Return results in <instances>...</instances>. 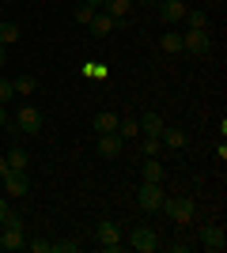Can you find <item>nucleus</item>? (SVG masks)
Instances as JSON below:
<instances>
[{
    "label": "nucleus",
    "instance_id": "obj_11",
    "mask_svg": "<svg viewBox=\"0 0 227 253\" xmlns=\"http://www.w3.org/2000/svg\"><path fill=\"white\" fill-rule=\"evenodd\" d=\"M87 27H91V34H98V38H102V34H110L114 27H118V19H114V15H106V11H95Z\"/></svg>",
    "mask_w": 227,
    "mask_h": 253
},
{
    "label": "nucleus",
    "instance_id": "obj_20",
    "mask_svg": "<svg viewBox=\"0 0 227 253\" xmlns=\"http://www.w3.org/2000/svg\"><path fill=\"white\" fill-rule=\"evenodd\" d=\"M182 19L185 23H189V31H205V27H208V15H205V11H189V8H185V15H182Z\"/></svg>",
    "mask_w": 227,
    "mask_h": 253
},
{
    "label": "nucleus",
    "instance_id": "obj_1",
    "mask_svg": "<svg viewBox=\"0 0 227 253\" xmlns=\"http://www.w3.org/2000/svg\"><path fill=\"white\" fill-rule=\"evenodd\" d=\"M163 201H167V197H163V185H159V181H144L140 193H136V204H140L144 211H159Z\"/></svg>",
    "mask_w": 227,
    "mask_h": 253
},
{
    "label": "nucleus",
    "instance_id": "obj_7",
    "mask_svg": "<svg viewBox=\"0 0 227 253\" xmlns=\"http://www.w3.org/2000/svg\"><path fill=\"white\" fill-rule=\"evenodd\" d=\"M15 128H19V132H38V128H42V114H38L34 106H23L19 114H15Z\"/></svg>",
    "mask_w": 227,
    "mask_h": 253
},
{
    "label": "nucleus",
    "instance_id": "obj_25",
    "mask_svg": "<svg viewBox=\"0 0 227 253\" xmlns=\"http://www.w3.org/2000/svg\"><path fill=\"white\" fill-rule=\"evenodd\" d=\"M80 246L76 242H49V253H76Z\"/></svg>",
    "mask_w": 227,
    "mask_h": 253
},
{
    "label": "nucleus",
    "instance_id": "obj_23",
    "mask_svg": "<svg viewBox=\"0 0 227 253\" xmlns=\"http://www.w3.org/2000/svg\"><path fill=\"white\" fill-rule=\"evenodd\" d=\"M118 136H121V140L140 136V121H118Z\"/></svg>",
    "mask_w": 227,
    "mask_h": 253
},
{
    "label": "nucleus",
    "instance_id": "obj_36",
    "mask_svg": "<svg viewBox=\"0 0 227 253\" xmlns=\"http://www.w3.org/2000/svg\"><path fill=\"white\" fill-rule=\"evenodd\" d=\"M182 4H185V0H182Z\"/></svg>",
    "mask_w": 227,
    "mask_h": 253
},
{
    "label": "nucleus",
    "instance_id": "obj_30",
    "mask_svg": "<svg viewBox=\"0 0 227 253\" xmlns=\"http://www.w3.org/2000/svg\"><path fill=\"white\" fill-rule=\"evenodd\" d=\"M4 215H8V201H0V227H4Z\"/></svg>",
    "mask_w": 227,
    "mask_h": 253
},
{
    "label": "nucleus",
    "instance_id": "obj_22",
    "mask_svg": "<svg viewBox=\"0 0 227 253\" xmlns=\"http://www.w3.org/2000/svg\"><path fill=\"white\" fill-rule=\"evenodd\" d=\"M34 76H19V80H15V84H11V91H15V95H34Z\"/></svg>",
    "mask_w": 227,
    "mask_h": 253
},
{
    "label": "nucleus",
    "instance_id": "obj_8",
    "mask_svg": "<svg viewBox=\"0 0 227 253\" xmlns=\"http://www.w3.org/2000/svg\"><path fill=\"white\" fill-rule=\"evenodd\" d=\"M121 144H125V140H121L118 132H98V155H102V159H118Z\"/></svg>",
    "mask_w": 227,
    "mask_h": 253
},
{
    "label": "nucleus",
    "instance_id": "obj_13",
    "mask_svg": "<svg viewBox=\"0 0 227 253\" xmlns=\"http://www.w3.org/2000/svg\"><path fill=\"white\" fill-rule=\"evenodd\" d=\"M118 114H110V110H102V114L95 117V132H118Z\"/></svg>",
    "mask_w": 227,
    "mask_h": 253
},
{
    "label": "nucleus",
    "instance_id": "obj_31",
    "mask_svg": "<svg viewBox=\"0 0 227 253\" xmlns=\"http://www.w3.org/2000/svg\"><path fill=\"white\" fill-rule=\"evenodd\" d=\"M4 174H8V159L0 155V178H4Z\"/></svg>",
    "mask_w": 227,
    "mask_h": 253
},
{
    "label": "nucleus",
    "instance_id": "obj_19",
    "mask_svg": "<svg viewBox=\"0 0 227 253\" xmlns=\"http://www.w3.org/2000/svg\"><path fill=\"white\" fill-rule=\"evenodd\" d=\"M159 45H163V53H182V34H178V31H167L159 38Z\"/></svg>",
    "mask_w": 227,
    "mask_h": 253
},
{
    "label": "nucleus",
    "instance_id": "obj_14",
    "mask_svg": "<svg viewBox=\"0 0 227 253\" xmlns=\"http://www.w3.org/2000/svg\"><path fill=\"white\" fill-rule=\"evenodd\" d=\"M23 231H11V227H4V234H0V250H23Z\"/></svg>",
    "mask_w": 227,
    "mask_h": 253
},
{
    "label": "nucleus",
    "instance_id": "obj_15",
    "mask_svg": "<svg viewBox=\"0 0 227 253\" xmlns=\"http://www.w3.org/2000/svg\"><path fill=\"white\" fill-rule=\"evenodd\" d=\"M140 132H144V136H159V132H163V117L159 114H144L140 117Z\"/></svg>",
    "mask_w": 227,
    "mask_h": 253
},
{
    "label": "nucleus",
    "instance_id": "obj_27",
    "mask_svg": "<svg viewBox=\"0 0 227 253\" xmlns=\"http://www.w3.org/2000/svg\"><path fill=\"white\" fill-rule=\"evenodd\" d=\"M144 151H148V159L159 155V136H148V140H144Z\"/></svg>",
    "mask_w": 227,
    "mask_h": 253
},
{
    "label": "nucleus",
    "instance_id": "obj_3",
    "mask_svg": "<svg viewBox=\"0 0 227 253\" xmlns=\"http://www.w3.org/2000/svg\"><path fill=\"white\" fill-rule=\"evenodd\" d=\"M159 211H167V215H171V219L178 223V227H185V223H189V219L197 215L193 201H185V197H182V201H163V208H159Z\"/></svg>",
    "mask_w": 227,
    "mask_h": 253
},
{
    "label": "nucleus",
    "instance_id": "obj_18",
    "mask_svg": "<svg viewBox=\"0 0 227 253\" xmlns=\"http://www.w3.org/2000/svg\"><path fill=\"white\" fill-rule=\"evenodd\" d=\"M159 140L167 144V148H182V144H185V132H182V128H167V125H163Z\"/></svg>",
    "mask_w": 227,
    "mask_h": 253
},
{
    "label": "nucleus",
    "instance_id": "obj_16",
    "mask_svg": "<svg viewBox=\"0 0 227 253\" xmlns=\"http://www.w3.org/2000/svg\"><path fill=\"white\" fill-rule=\"evenodd\" d=\"M163 174H167V170H163L159 155H151L148 163H144V181H159V185H163Z\"/></svg>",
    "mask_w": 227,
    "mask_h": 253
},
{
    "label": "nucleus",
    "instance_id": "obj_24",
    "mask_svg": "<svg viewBox=\"0 0 227 253\" xmlns=\"http://www.w3.org/2000/svg\"><path fill=\"white\" fill-rule=\"evenodd\" d=\"M95 11H98V8H91V4H87V0H84V4L76 8V23H84V27H87V23H91V15H95Z\"/></svg>",
    "mask_w": 227,
    "mask_h": 253
},
{
    "label": "nucleus",
    "instance_id": "obj_4",
    "mask_svg": "<svg viewBox=\"0 0 227 253\" xmlns=\"http://www.w3.org/2000/svg\"><path fill=\"white\" fill-rule=\"evenodd\" d=\"M129 246L140 250V253H151V250H159V234L151 231V227H133L129 231Z\"/></svg>",
    "mask_w": 227,
    "mask_h": 253
},
{
    "label": "nucleus",
    "instance_id": "obj_5",
    "mask_svg": "<svg viewBox=\"0 0 227 253\" xmlns=\"http://www.w3.org/2000/svg\"><path fill=\"white\" fill-rule=\"evenodd\" d=\"M182 49L197 53V57H205V53L212 49V38H208V31H185V34H182Z\"/></svg>",
    "mask_w": 227,
    "mask_h": 253
},
{
    "label": "nucleus",
    "instance_id": "obj_29",
    "mask_svg": "<svg viewBox=\"0 0 227 253\" xmlns=\"http://www.w3.org/2000/svg\"><path fill=\"white\" fill-rule=\"evenodd\" d=\"M27 250H31V253H49V242L38 238V242H27Z\"/></svg>",
    "mask_w": 227,
    "mask_h": 253
},
{
    "label": "nucleus",
    "instance_id": "obj_21",
    "mask_svg": "<svg viewBox=\"0 0 227 253\" xmlns=\"http://www.w3.org/2000/svg\"><path fill=\"white\" fill-rule=\"evenodd\" d=\"M11 42H19V27L15 23H0V45H11Z\"/></svg>",
    "mask_w": 227,
    "mask_h": 253
},
{
    "label": "nucleus",
    "instance_id": "obj_32",
    "mask_svg": "<svg viewBox=\"0 0 227 253\" xmlns=\"http://www.w3.org/2000/svg\"><path fill=\"white\" fill-rule=\"evenodd\" d=\"M8 125V114H4V106H0V128Z\"/></svg>",
    "mask_w": 227,
    "mask_h": 253
},
{
    "label": "nucleus",
    "instance_id": "obj_33",
    "mask_svg": "<svg viewBox=\"0 0 227 253\" xmlns=\"http://www.w3.org/2000/svg\"><path fill=\"white\" fill-rule=\"evenodd\" d=\"M4 57H8V45H0V64H4Z\"/></svg>",
    "mask_w": 227,
    "mask_h": 253
},
{
    "label": "nucleus",
    "instance_id": "obj_34",
    "mask_svg": "<svg viewBox=\"0 0 227 253\" xmlns=\"http://www.w3.org/2000/svg\"><path fill=\"white\" fill-rule=\"evenodd\" d=\"M87 4H91V8H102V0H87Z\"/></svg>",
    "mask_w": 227,
    "mask_h": 253
},
{
    "label": "nucleus",
    "instance_id": "obj_10",
    "mask_svg": "<svg viewBox=\"0 0 227 253\" xmlns=\"http://www.w3.org/2000/svg\"><path fill=\"white\" fill-rule=\"evenodd\" d=\"M182 15H185L182 0H163V4H159V19L163 23H182Z\"/></svg>",
    "mask_w": 227,
    "mask_h": 253
},
{
    "label": "nucleus",
    "instance_id": "obj_26",
    "mask_svg": "<svg viewBox=\"0 0 227 253\" xmlns=\"http://www.w3.org/2000/svg\"><path fill=\"white\" fill-rule=\"evenodd\" d=\"M4 227H11V231H23V219L15 215V211H8V215H4Z\"/></svg>",
    "mask_w": 227,
    "mask_h": 253
},
{
    "label": "nucleus",
    "instance_id": "obj_35",
    "mask_svg": "<svg viewBox=\"0 0 227 253\" xmlns=\"http://www.w3.org/2000/svg\"><path fill=\"white\" fill-rule=\"evenodd\" d=\"M155 4H163V0H155Z\"/></svg>",
    "mask_w": 227,
    "mask_h": 253
},
{
    "label": "nucleus",
    "instance_id": "obj_2",
    "mask_svg": "<svg viewBox=\"0 0 227 253\" xmlns=\"http://www.w3.org/2000/svg\"><path fill=\"white\" fill-rule=\"evenodd\" d=\"M95 238H98V246H102V250H110V253L121 250V227H118L114 219H102V223H98Z\"/></svg>",
    "mask_w": 227,
    "mask_h": 253
},
{
    "label": "nucleus",
    "instance_id": "obj_28",
    "mask_svg": "<svg viewBox=\"0 0 227 253\" xmlns=\"http://www.w3.org/2000/svg\"><path fill=\"white\" fill-rule=\"evenodd\" d=\"M11 95H15V91H11V84H8V80H0V106L8 102V98H11Z\"/></svg>",
    "mask_w": 227,
    "mask_h": 253
},
{
    "label": "nucleus",
    "instance_id": "obj_9",
    "mask_svg": "<svg viewBox=\"0 0 227 253\" xmlns=\"http://www.w3.org/2000/svg\"><path fill=\"white\" fill-rule=\"evenodd\" d=\"M201 242H205V250H224L227 246V234H224V227H220V223H208L205 231H201Z\"/></svg>",
    "mask_w": 227,
    "mask_h": 253
},
{
    "label": "nucleus",
    "instance_id": "obj_6",
    "mask_svg": "<svg viewBox=\"0 0 227 253\" xmlns=\"http://www.w3.org/2000/svg\"><path fill=\"white\" fill-rule=\"evenodd\" d=\"M4 185H8V197H27L31 178H27V170H8V174H4Z\"/></svg>",
    "mask_w": 227,
    "mask_h": 253
},
{
    "label": "nucleus",
    "instance_id": "obj_17",
    "mask_svg": "<svg viewBox=\"0 0 227 253\" xmlns=\"http://www.w3.org/2000/svg\"><path fill=\"white\" fill-rule=\"evenodd\" d=\"M129 4L133 0H102V8H106V15H114V19H125V15H129Z\"/></svg>",
    "mask_w": 227,
    "mask_h": 253
},
{
    "label": "nucleus",
    "instance_id": "obj_12",
    "mask_svg": "<svg viewBox=\"0 0 227 253\" xmlns=\"http://www.w3.org/2000/svg\"><path fill=\"white\" fill-rule=\"evenodd\" d=\"M4 159H8V170H27V167H31V155H27L23 148H8Z\"/></svg>",
    "mask_w": 227,
    "mask_h": 253
}]
</instances>
